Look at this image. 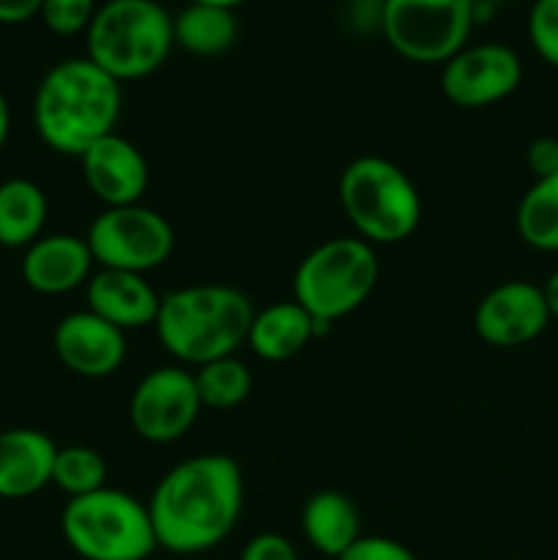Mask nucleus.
Segmentation results:
<instances>
[{
  "instance_id": "nucleus-1",
  "label": "nucleus",
  "mask_w": 558,
  "mask_h": 560,
  "mask_svg": "<svg viewBox=\"0 0 558 560\" xmlns=\"http://www.w3.org/2000/svg\"><path fill=\"white\" fill-rule=\"evenodd\" d=\"M244 509V476L228 454H197L162 476L148 501L156 545L197 556L233 534Z\"/></svg>"
},
{
  "instance_id": "nucleus-2",
  "label": "nucleus",
  "mask_w": 558,
  "mask_h": 560,
  "mask_svg": "<svg viewBox=\"0 0 558 560\" xmlns=\"http://www.w3.org/2000/svg\"><path fill=\"white\" fill-rule=\"evenodd\" d=\"M120 82L91 58H69L42 77L33 98V124L47 148L80 159L93 142L113 135L120 118Z\"/></svg>"
},
{
  "instance_id": "nucleus-3",
  "label": "nucleus",
  "mask_w": 558,
  "mask_h": 560,
  "mask_svg": "<svg viewBox=\"0 0 558 560\" xmlns=\"http://www.w3.org/2000/svg\"><path fill=\"white\" fill-rule=\"evenodd\" d=\"M255 306L230 284H189L162 295L156 312V337L173 359L202 366L233 355L249 337Z\"/></svg>"
},
{
  "instance_id": "nucleus-4",
  "label": "nucleus",
  "mask_w": 558,
  "mask_h": 560,
  "mask_svg": "<svg viewBox=\"0 0 558 560\" xmlns=\"http://www.w3.org/2000/svg\"><path fill=\"white\" fill-rule=\"evenodd\" d=\"M85 38V58L124 85L162 69L175 47L173 16L159 0H107Z\"/></svg>"
},
{
  "instance_id": "nucleus-5",
  "label": "nucleus",
  "mask_w": 558,
  "mask_h": 560,
  "mask_svg": "<svg viewBox=\"0 0 558 560\" xmlns=\"http://www.w3.org/2000/svg\"><path fill=\"white\" fill-rule=\"evenodd\" d=\"M339 206L367 244H399L421 222L414 180L383 156H359L342 170Z\"/></svg>"
},
{
  "instance_id": "nucleus-6",
  "label": "nucleus",
  "mask_w": 558,
  "mask_h": 560,
  "mask_svg": "<svg viewBox=\"0 0 558 560\" xmlns=\"http://www.w3.org/2000/svg\"><path fill=\"white\" fill-rule=\"evenodd\" d=\"M60 530L82 560H146L159 550L148 503L113 487L69 498Z\"/></svg>"
},
{
  "instance_id": "nucleus-7",
  "label": "nucleus",
  "mask_w": 558,
  "mask_h": 560,
  "mask_svg": "<svg viewBox=\"0 0 558 560\" xmlns=\"http://www.w3.org/2000/svg\"><path fill=\"white\" fill-rule=\"evenodd\" d=\"M377 273L381 268L372 244L361 238H332L299 262L293 301L328 328L370 299Z\"/></svg>"
},
{
  "instance_id": "nucleus-8",
  "label": "nucleus",
  "mask_w": 558,
  "mask_h": 560,
  "mask_svg": "<svg viewBox=\"0 0 558 560\" xmlns=\"http://www.w3.org/2000/svg\"><path fill=\"white\" fill-rule=\"evenodd\" d=\"M474 0H383L381 31L388 47L414 63H446L474 27Z\"/></svg>"
},
{
  "instance_id": "nucleus-9",
  "label": "nucleus",
  "mask_w": 558,
  "mask_h": 560,
  "mask_svg": "<svg viewBox=\"0 0 558 560\" xmlns=\"http://www.w3.org/2000/svg\"><path fill=\"white\" fill-rule=\"evenodd\" d=\"M85 241L93 262L102 268L146 277L148 271L170 260L175 233L162 213L135 202V206L104 208L88 228Z\"/></svg>"
},
{
  "instance_id": "nucleus-10",
  "label": "nucleus",
  "mask_w": 558,
  "mask_h": 560,
  "mask_svg": "<svg viewBox=\"0 0 558 560\" xmlns=\"http://www.w3.org/2000/svg\"><path fill=\"white\" fill-rule=\"evenodd\" d=\"M200 410L195 375L184 366H156L137 383L129 419L142 441L173 443L195 427Z\"/></svg>"
},
{
  "instance_id": "nucleus-11",
  "label": "nucleus",
  "mask_w": 558,
  "mask_h": 560,
  "mask_svg": "<svg viewBox=\"0 0 558 560\" xmlns=\"http://www.w3.org/2000/svg\"><path fill=\"white\" fill-rule=\"evenodd\" d=\"M523 80V63L507 44H465L443 63L441 91L454 107L481 109L512 96Z\"/></svg>"
},
{
  "instance_id": "nucleus-12",
  "label": "nucleus",
  "mask_w": 558,
  "mask_h": 560,
  "mask_svg": "<svg viewBox=\"0 0 558 560\" xmlns=\"http://www.w3.org/2000/svg\"><path fill=\"white\" fill-rule=\"evenodd\" d=\"M550 323L545 295L539 284L512 279L481 299L476 306L474 326L481 342L492 348H520L539 337Z\"/></svg>"
},
{
  "instance_id": "nucleus-13",
  "label": "nucleus",
  "mask_w": 558,
  "mask_h": 560,
  "mask_svg": "<svg viewBox=\"0 0 558 560\" xmlns=\"http://www.w3.org/2000/svg\"><path fill=\"white\" fill-rule=\"evenodd\" d=\"M53 348L66 370L96 381L120 370L126 359V331L91 310L71 312L55 326Z\"/></svg>"
},
{
  "instance_id": "nucleus-14",
  "label": "nucleus",
  "mask_w": 558,
  "mask_h": 560,
  "mask_svg": "<svg viewBox=\"0 0 558 560\" xmlns=\"http://www.w3.org/2000/svg\"><path fill=\"white\" fill-rule=\"evenodd\" d=\"M82 178L96 200L107 208L135 206L151 184V167L140 148L120 135H107L93 142L80 156Z\"/></svg>"
},
{
  "instance_id": "nucleus-15",
  "label": "nucleus",
  "mask_w": 558,
  "mask_h": 560,
  "mask_svg": "<svg viewBox=\"0 0 558 560\" xmlns=\"http://www.w3.org/2000/svg\"><path fill=\"white\" fill-rule=\"evenodd\" d=\"M93 255L80 235L55 233L33 241L22 257V279L42 295H63L88 284Z\"/></svg>"
},
{
  "instance_id": "nucleus-16",
  "label": "nucleus",
  "mask_w": 558,
  "mask_h": 560,
  "mask_svg": "<svg viewBox=\"0 0 558 560\" xmlns=\"http://www.w3.org/2000/svg\"><path fill=\"white\" fill-rule=\"evenodd\" d=\"M55 454L53 438L31 427L0 432V498L22 501L53 485Z\"/></svg>"
},
{
  "instance_id": "nucleus-17",
  "label": "nucleus",
  "mask_w": 558,
  "mask_h": 560,
  "mask_svg": "<svg viewBox=\"0 0 558 560\" xmlns=\"http://www.w3.org/2000/svg\"><path fill=\"white\" fill-rule=\"evenodd\" d=\"M88 310L104 317L120 331L151 326L156 320L162 295L146 282L142 273L102 268L85 284Z\"/></svg>"
},
{
  "instance_id": "nucleus-18",
  "label": "nucleus",
  "mask_w": 558,
  "mask_h": 560,
  "mask_svg": "<svg viewBox=\"0 0 558 560\" xmlns=\"http://www.w3.org/2000/svg\"><path fill=\"white\" fill-rule=\"evenodd\" d=\"M323 331L326 326L317 323L304 306L295 301H279V304H268L266 310L255 312L246 345L257 359L277 364V361L299 355Z\"/></svg>"
},
{
  "instance_id": "nucleus-19",
  "label": "nucleus",
  "mask_w": 558,
  "mask_h": 560,
  "mask_svg": "<svg viewBox=\"0 0 558 560\" xmlns=\"http://www.w3.org/2000/svg\"><path fill=\"white\" fill-rule=\"evenodd\" d=\"M301 530L312 550L339 560L361 539L359 509L345 492H315L301 509Z\"/></svg>"
},
{
  "instance_id": "nucleus-20",
  "label": "nucleus",
  "mask_w": 558,
  "mask_h": 560,
  "mask_svg": "<svg viewBox=\"0 0 558 560\" xmlns=\"http://www.w3.org/2000/svg\"><path fill=\"white\" fill-rule=\"evenodd\" d=\"M47 211V195L33 180L11 178L0 184V246L27 249L42 238Z\"/></svg>"
},
{
  "instance_id": "nucleus-21",
  "label": "nucleus",
  "mask_w": 558,
  "mask_h": 560,
  "mask_svg": "<svg viewBox=\"0 0 558 560\" xmlns=\"http://www.w3.org/2000/svg\"><path fill=\"white\" fill-rule=\"evenodd\" d=\"M173 38L181 49L197 58H217L239 38V20L228 9L189 3L173 20Z\"/></svg>"
},
{
  "instance_id": "nucleus-22",
  "label": "nucleus",
  "mask_w": 558,
  "mask_h": 560,
  "mask_svg": "<svg viewBox=\"0 0 558 560\" xmlns=\"http://www.w3.org/2000/svg\"><path fill=\"white\" fill-rule=\"evenodd\" d=\"M518 233L539 252H558V175L534 180L518 206Z\"/></svg>"
},
{
  "instance_id": "nucleus-23",
  "label": "nucleus",
  "mask_w": 558,
  "mask_h": 560,
  "mask_svg": "<svg viewBox=\"0 0 558 560\" xmlns=\"http://www.w3.org/2000/svg\"><path fill=\"white\" fill-rule=\"evenodd\" d=\"M191 375H195V386L197 394H200L202 408H239L252 392V370L244 361L235 359V355H224V359L211 361V364L197 366Z\"/></svg>"
},
{
  "instance_id": "nucleus-24",
  "label": "nucleus",
  "mask_w": 558,
  "mask_h": 560,
  "mask_svg": "<svg viewBox=\"0 0 558 560\" xmlns=\"http://www.w3.org/2000/svg\"><path fill=\"white\" fill-rule=\"evenodd\" d=\"M53 485L69 498L91 495L107 487V463L91 446L58 448L53 465Z\"/></svg>"
},
{
  "instance_id": "nucleus-25",
  "label": "nucleus",
  "mask_w": 558,
  "mask_h": 560,
  "mask_svg": "<svg viewBox=\"0 0 558 560\" xmlns=\"http://www.w3.org/2000/svg\"><path fill=\"white\" fill-rule=\"evenodd\" d=\"M96 11V0H42L38 14L55 36H77L88 33Z\"/></svg>"
},
{
  "instance_id": "nucleus-26",
  "label": "nucleus",
  "mask_w": 558,
  "mask_h": 560,
  "mask_svg": "<svg viewBox=\"0 0 558 560\" xmlns=\"http://www.w3.org/2000/svg\"><path fill=\"white\" fill-rule=\"evenodd\" d=\"M528 38L536 55L558 69V0H534L528 14Z\"/></svg>"
},
{
  "instance_id": "nucleus-27",
  "label": "nucleus",
  "mask_w": 558,
  "mask_h": 560,
  "mask_svg": "<svg viewBox=\"0 0 558 560\" xmlns=\"http://www.w3.org/2000/svg\"><path fill=\"white\" fill-rule=\"evenodd\" d=\"M339 560H419L405 545L388 536H361Z\"/></svg>"
},
{
  "instance_id": "nucleus-28",
  "label": "nucleus",
  "mask_w": 558,
  "mask_h": 560,
  "mask_svg": "<svg viewBox=\"0 0 558 560\" xmlns=\"http://www.w3.org/2000/svg\"><path fill=\"white\" fill-rule=\"evenodd\" d=\"M241 560H299L293 541L279 534H257L241 550Z\"/></svg>"
},
{
  "instance_id": "nucleus-29",
  "label": "nucleus",
  "mask_w": 558,
  "mask_h": 560,
  "mask_svg": "<svg viewBox=\"0 0 558 560\" xmlns=\"http://www.w3.org/2000/svg\"><path fill=\"white\" fill-rule=\"evenodd\" d=\"M528 170L534 173L536 180L558 175V140L556 137H536L525 153Z\"/></svg>"
},
{
  "instance_id": "nucleus-30",
  "label": "nucleus",
  "mask_w": 558,
  "mask_h": 560,
  "mask_svg": "<svg viewBox=\"0 0 558 560\" xmlns=\"http://www.w3.org/2000/svg\"><path fill=\"white\" fill-rule=\"evenodd\" d=\"M42 11V0H0V22L20 25Z\"/></svg>"
},
{
  "instance_id": "nucleus-31",
  "label": "nucleus",
  "mask_w": 558,
  "mask_h": 560,
  "mask_svg": "<svg viewBox=\"0 0 558 560\" xmlns=\"http://www.w3.org/2000/svg\"><path fill=\"white\" fill-rule=\"evenodd\" d=\"M542 295H545L550 320H558V271H553L550 277H547V282L542 284Z\"/></svg>"
},
{
  "instance_id": "nucleus-32",
  "label": "nucleus",
  "mask_w": 558,
  "mask_h": 560,
  "mask_svg": "<svg viewBox=\"0 0 558 560\" xmlns=\"http://www.w3.org/2000/svg\"><path fill=\"white\" fill-rule=\"evenodd\" d=\"M9 131H11V109H9V102H5L3 91H0V151H3L5 140H9Z\"/></svg>"
},
{
  "instance_id": "nucleus-33",
  "label": "nucleus",
  "mask_w": 558,
  "mask_h": 560,
  "mask_svg": "<svg viewBox=\"0 0 558 560\" xmlns=\"http://www.w3.org/2000/svg\"><path fill=\"white\" fill-rule=\"evenodd\" d=\"M189 3H197V5H213V9H239V5H244L246 0H189Z\"/></svg>"
},
{
  "instance_id": "nucleus-34",
  "label": "nucleus",
  "mask_w": 558,
  "mask_h": 560,
  "mask_svg": "<svg viewBox=\"0 0 558 560\" xmlns=\"http://www.w3.org/2000/svg\"><path fill=\"white\" fill-rule=\"evenodd\" d=\"M492 3H496V0H474V14H476V22L481 20V14H485L487 9H492Z\"/></svg>"
}]
</instances>
